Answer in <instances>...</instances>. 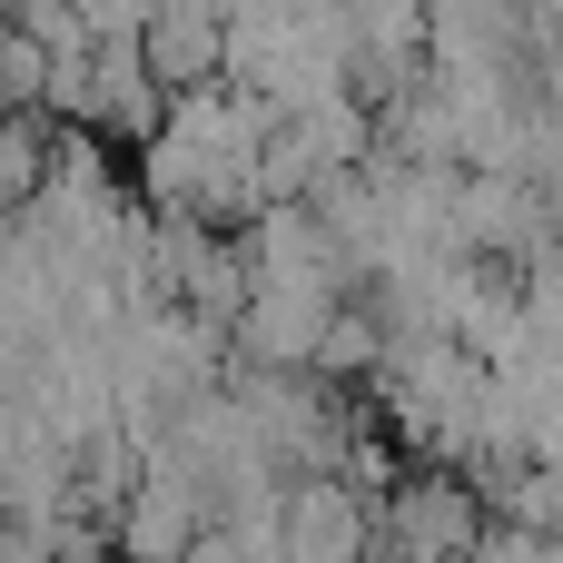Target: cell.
<instances>
[{
	"label": "cell",
	"mask_w": 563,
	"mask_h": 563,
	"mask_svg": "<svg viewBox=\"0 0 563 563\" xmlns=\"http://www.w3.org/2000/svg\"><path fill=\"white\" fill-rule=\"evenodd\" d=\"M277 544L287 563H376V495L346 475H287Z\"/></svg>",
	"instance_id": "6da1fadb"
},
{
	"label": "cell",
	"mask_w": 563,
	"mask_h": 563,
	"mask_svg": "<svg viewBox=\"0 0 563 563\" xmlns=\"http://www.w3.org/2000/svg\"><path fill=\"white\" fill-rule=\"evenodd\" d=\"M139 59H148V79H158L168 99L228 79V10H218V0H158L148 30H139Z\"/></svg>",
	"instance_id": "7a4b0ae2"
},
{
	"label": "cell",
	"mask_w": 563,
	"mask_h": 563,
	"mask_svg": "<svg viewBox=\"0 0 563 563\" xmlns=\"http://www.w3.org/2000/svg\"><path fill=\"white\" fill-rule=\"evenodd\" d=\"M158 119H168V89L148 79L139 40H99V49H89V119H79V129H119V139H148Z\"/></svg>",
	"instance_id": "3957f363"
},
{
	"label": "cell",
	"mask_w": 563,
	"mask_h": 563,
	"mask_svg": "<svg viewBox=\"0 0 563 563\" xmlns=\"http://www.w3.org/2000/svg\"><path fill=\"white\" fill-rule=\"evenodd\" d=\"M69 10H79V20H89V40H139V30H148V10H158V0H69Z\"/></svg>",
	"instance_id": "277c9868"
}]
</instances>
